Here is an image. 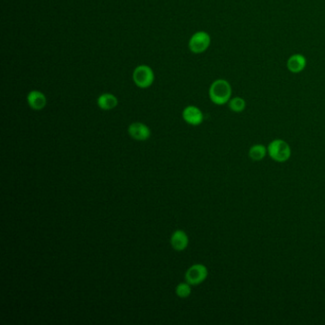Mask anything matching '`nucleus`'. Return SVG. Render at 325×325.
<instances>
[{
	"mask_svg": "<svg viewBox=\"0 0 325 325\" xmlns=\"http://www.w3.org/2000/svg\"><path fill=\"white\" fill-rule=\"evenodd\" d=\"M232 87L225 79H217L212 83L209 89V97L213 103L217 105H224L231 99Z\"/></svg>",
	"mask_w": 325,
	"mask_h": 325,
	"instance_id": "nucleus-1",
	"label": "nucleus"
},
{
	"mask_svg": "<svg viewBox=\"0 0 325 325\" xmlns=\"http://www.w3.org/2000/svg\"><path fill=\"white\" fill-rule=\"evenodd\" d=\"M267 152L270 157L276 162H285L291 156V148L283 139L273 140L267 147Z\"/></svg>",
	"mask_w": 325,
	"mask_h": 325,
	"instance_id": "nucleus-2",
	"label": "nucleus"
},
{
	"mask_svg": "<svg viewBox=\"0 0 325 325\" xmlns=\"http://www.w3.org/2000/svg\"><path fill=\"white\" fill-rule=\"evenodd\" d=\"M134 82L140 88H148L154 82L153 70L146 65L138 66L133 74Z\"/></svg>",
	"mask_w": 325,
	"mask_h": 325,
	"instance_id": "nucleus-3",
	"label": "nucleus"
},
{
	"mask_svg": "<svg viewBox=\"0 0 325 325\" xmlns=\"http://www.w3.org/2000/svg\"><path fill=\"white\" fill-rule=\"evenodd\" d=\"M208 276V269L204 264H194L185 274L186 282L191 285H200Z\"/></svg>",
	"mask_w": 325,
	"mask_h": 325,
	"instance_id": "nucleus-4",
	"label": "nucleus"
},
{
	"mask_svg": "<svg viewBox=\"0 0 325 325\" xmlns=\"http://www.w3.org/2000/svg\"><path fill=\"white\" fill-rule=\"evenodd\" d=\"M210 43L211 37L208 33L206 32H197L189 41V48L195 54H200L208 49Z\"/></svg>",
	"mask_w": 325,
	"mask_h": 325,
	"instance_id": "nucleus-5",
	"label": "nucleus"
},
{
	"mask_svg": "<svg viewBox=\"0 0 325 325\" xmlns=\"http://www.w3.org/2000/svg\"><path fill=\"white\" fill-rule=\"evenodd\" d=\"M128 133L134 139L140 140V141L146 140L151 136V131L149 129V127L140 122L132 123L128 128Z\"/></svg>",
	"mask_w": 325,
	"mask_h": 325,
	"instance_id": "nucleus-6",
	"label": "nucleus"
},
{
	"mask_svg": "<svg viewBox=\"0 0 325 325\" xmlns=\"http://www.w3.org/2000/svg\"><path fill=\"white\" fill-rule=\"evenodd\" d=\"M183 119L191 125H199L204 121V114L202 112L195 106H188L182 113Z\"/></svg>",
	"mask_w": 325,
	"mask_h": 325,
	"instance_id": "nucleus-7",
	"label": "nucleus"
},
{
	"mask_svg": "<svg viewBox=\"0 0 325 325\" xmlns=\"http://www.w3.org/2000/svg\"><path fill=\"white\" fill-rule=\"evenodd\" d=\"M172 247L176 251H183L187 248L189 238L187 234L182 230H177L171 236Z\"/></svg>",
	"mask_w": 325,
	"mask_h": 325,
	"instance_id": "nucleus-8",
	"label": "nucleus"
},
{
	"mask_svg": "<svg viewBox=\"0 0 325 325\" xmlns=\"http://www.w3.org/2000/svg\"><path fill=\"white\" fill-rule=\"evenodd\" d=\"M305 67H306V58L301 54L293 55L287 60V68L291 73H301L305 69Z\"/></svg>",
	"mask_w": 325,
	"mask_h": 325,
	"instance_id": "nucleus-9",
	"label": "nucleus"
},
{
	"mask_svg": "<svg viewBox=\"0 0 325 325\" xmlns=\"http://www.w3.org/2000/svg\"><path fill=\"white\" fill-rule=\"evenodd\" d=\"M27 100H28L29 106H30L32 109L36 110V111L42 110V109L46 106V103H47L46 97H45L41 92H38V91H32V92H30V94L28 95Z\"/></svg>",
	"mask_w": 325,
	"mask_h": 325,
	"instance_id": "nucleus-10",
	"label": "nucleus"
},
{
	"mask_svg": "<svg viewBox=\"0 0 325 325\" xmlns=\"http://www.w3.org/2000/svg\"><path fill=\"white\" fill-rule=\"evenodd\" d=\"M98 105L102 110H112L117 105V98L112 94H103L98 98Z\"/></svg>",
	"mask_w": 325,
	"mask_h": 325,
	"instance_id": "nucleus-11",
	"label": "nucleus"
},
{
	"mask_svg": "<svg viewBox=\"0 0 325 325\" xmlns=\"http://www.w3.org/2000/svg\"><path fill=\"white\" fill-rule=\"evenodd\" d=\"M266 154H268L267 152V148L263 146L262 144H256L253 145L250 150H249V157L254 160V161H260L262 160Z\"/></svg>",
	"mask_w": 325,
	"mask_h": 325,
	"instance_id": "nucleus-12",
	"label": "nucleus"
},
{
	"mask_svg": "<svg viewBox=\"0 0 325 325\" xmlns=\"http://www.w3.org/2000/svg\"><path fill=\"white\" fill-rule=\"evenodd\" d=\"M229 108L231 111L235 113H241L243 112L246 108V101L243 98L236 97V98L230 99L229 101Z\"/></svg>",
	"mask_w": 325,
	"mask_h": 325,
	"instance_id": "nucleus-13",
	"label": "nucleus"
},
{
	"mask_svg": "<svg viewBox=\"0 0 325 325\" xmlns=\"http://www.w3.org/2000/svg\"><path fill=\"white\" fill-rule=\"evenodd\" d=\"M191 285L189 283H179L177 288H176V294L177 296L181 298V299H185L188 298L191 295Z\"/></svg>",
	"mask_w": 325,
	"mask_h": 325,
	"instance_id": "nucleus-14",
	"label": "nucleus"
}]
</instances>
